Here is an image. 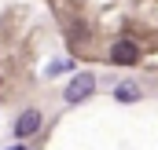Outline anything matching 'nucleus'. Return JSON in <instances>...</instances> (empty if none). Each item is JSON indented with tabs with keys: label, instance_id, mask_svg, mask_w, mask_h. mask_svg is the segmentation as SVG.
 I'll return each instance as SVG.
<instances>
[{
	"label": "nucleus",
	"instance_id": "obj_1",
	"mask_svg": "<svg viewBox=\"0 0 158 150\" xmlns=\"http://www.w3.org/2000/svg\"><path fill=\"white\" fill-rule=\"evenodd\" d=\"M92 92H96V77H92V73H74L70 84L63 88V99H66L70 106H77V103H85Z\"/></svg>",
	"mask_w": 158,
	"mask_h": 150
},
{
	"label": "nucleus",
	"instance_id": "obj_2",
	"mask_svg": "<svg viewBox=\"0 0 158 150\" xmlns=\"http://www.w3.org/2000/svg\"><path fill=\"white\" fill-rule=\"evenodd\" d=\"M107 59H110L114 66H136V62H140V48H136L132 40H114Z\"/></svg>",
	"mask_w": 158,
	"mask_h": 150
},
{
	"label": "nucleus",
	"instance_id": "obj_3",
	"mask_svg": "<svg viewBox=\"0 0 158 150\" xmlns=\"http://www.w3.org/2000/svg\"><path fill=\"white\" fill-rule=\"evenodd\" d=\"M40 124H44V117H40V110H22L19 113V121H15V136L19 139H30V136H37L40 132Z\"/></svg>",
	"mask_w": 158,
	"mask_h": 150
},
{
	"label": "nucleus",
	"instance_id": "obj_4",
	"mask_svg": "<svg viewBox=\"0 0 158 150\" xmlns=\"http://www.w3.org/2000/svg\"><path fill=\"white\" fill-rule=\"evenodd\" d=\"M114 99H118V103H136V99H140L136 81H121V84H114Z\"/></svg>",
	"mask_w": 158,
	"mask_h": 150
},
{
	"label": "nucleus",
	"instance_id": "obj_5",
	"mask_svg": "<svg viewBox=\"0 0 158 150\" xmlns=\"http://www.w3.org/2000/svg\"><path fill=\"white\" fill-rule=\"evenodd\" d=\"M70 66H74L70 59H55V62H48V77H59V73H66Z\"/></svg>",
	"mask_w": 158,
	"mask_h": 150
},
{
	"label": "nucleus",
	"instance_id": "obj_6",
	"mask_svg": "<svg viewBox=\"0 0 158 150\" xmlns=\"http://www.w3.org/2000/svg\"><path fill=\"white\" fill-rule=\"evenodd\" d=\"M15 150H30V147H15Z\"/></svg>",
	"mask_w": 158,
	"mask_h": 150
}]
</instances>
